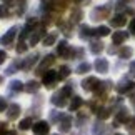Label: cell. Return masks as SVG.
Masks as SVG:
<instances>
[{
  "mask_svg": "<svg viewBox=\"0 0 135 135\" xmlns=\"http://www.w3.org/2000/svg\"><path fill=\"white\" fill-rule=\"evenodd\" d=\"M32 130H33L35 135H49L50 125H49V122H45V120H38V122L33 123Z\"/></svg>",
  "mask_w": 135,
  "mask_h": 135,
  "instance_id": "obj_5",
  "label": "cell"
},
{
  "mask_svg": "<svg viewBox=\"0 0 135 135\" xmlns=\"http://www.w3.org/2000/svg\"><path fill=\"white\" fill-rule=\"evenodd\" d=\"M60 92L64 93L65 97H72V93H74V84H67V85H65Z\"/></svg>",
  "mask_w": 135,
  "mask_h": 135,
  "instance_id": "obj_32",
  "label": "cell"
},
{
  "mask_svg": "<svg viewBox=\"0 0 135 135\" xmlns=\"http://www.w3.org/2000/svg\"><path fill=\"white\" fill-rule=\"evenodd\" d=\"M8 57H7V52H3V50H0V64H5V60H7Z\"/></svg>",
  "mask_w": 135,
  "mask_h": 135,
  "instance_id": "obj_37",
  "label": "cell"
},
{
  "mask_svg": "<svg viewBox=\"0 0 135 135\" xmlns=\"http://www.w3.org/2000/svg\"><path fill=\"white\" fill-rule=\"evenodd\" d=\"M8 90L10 92H22V90H25V85L20 80H12L8 84Z\"/></svg>",
  "mask_w": 135,
  "mask_h": 135,
  "instance_id": "obj_20",
  "label": "cell"
},
{
  "mask_svg": "<svg viewBox=\"0 0 135 135\" xmlns=\"http://www.w3.org/2000/svg\"><path fill=\"white\" fill-rule=\"evenodd\" d=\"M3 135H17V133H15V132H13V130H10V132H5V133H3Z\"/></svg>",
  "mask_w": 135,
  "mask_h": 135,
  "instance_id": "obj_41",
  "label": "cell"
},
{
  "mask_svg": "<svg viewBox=\"0 0 135 135\" xmlns=\"http://www.w3.org/2000/svg\"><path fill=\"white\" fill-rule=\"evenodd\" d=\"M32 127H33L32 118H23V120L18 123V128H20V130H28V128H32Z\"/></svg>",
  "mask_w": 135,
  "mask_h": 135,
  "instance_id": "obj_30",
  "label": "cell"
},
{
  "mask_svg": "<svg viewBox=\"0 0 135 135\" xmlns=\"http://www.w3.org/2000/svg\"><path fill=\"white\" fill-rule=\"evenodd\" d=\"M110 33V28L105 27V25H100V27L95 28V37H107Z\"/></svg>",
  "mask_w": 135,
  "mask_h": 135,
  "instance_id": "obj_27",
  "label": "cell"
},
{
  "mask_svg": "<svg viewBox=\"0 0 135 135\" xmlns=\"http://www.w3.org/2000/svg\"><path fill=\"white\" fill-rule=\"evenodd\" d=\"M127 37H128L127 32H113V35H112V42L115 44V45H120V44H123V42L127 40Z\"/></svg>",
  "mask_w": 135,
  "mask_h": 135,
  "instance_id": "obj_17",
  "label": "cell"
},
{
  "mask_svg": "<svg viewBox=\"0 0 135 135\" xmlns=\"http://www.w3.org/2000/svg\"><path fill=\"white\" fill-rule=\"evenodd\" d=\"M5 125H7L5 122H0V132H3V130H5Z\"/></svg>",
  "mask_w": 135,
  "mask_h": 135,
  "instance_id": "obj_40",
  "label": "cell"
},
{
  "mask_svg": "<svg viewBox=\"0 0 135 135\" xmlns=\"http://www.w3.org/2000/svg\"><path fill=\"white\" fill-rule=\"evenodd\" d=\"M0 84H2V77H0Z\"/></svg>",
  "mask_w": 135,
  "mask_h": 135,
  "instance_id": "obj_45",
  "label": "cell"
},
{
  "mask_svg": "<svg viewBox=\"0 0 135 135\" xmlns=\"http://www.w3.org/2000/svg\"><path fill=\"white\" fill-rule=\"evenodd\" d=\"M128 70H130V74L135 77V60H133V62H130V69H128Z\"/></svg>",
  "mask_w": 135,
  "mask_h": 135,
  "instance_id": "obj_39",
  "label": "cell"
},
{
  "mask_svg": "<svg viewBox=\"0 0 135 135\" xmlns=\"http://www.w3.org/2000/svg\"><path fill=\"white\" fill-rule=\"evenodd\" d=\"M70 72H72V70H70L69 65H62L60 70H59V79H60V80H62V79H67V77L70 75Z\"/></svg>",
  "mask_w": 135,
  "mask_h": 135,
  "instance_id": "obj_29",
  "label": "cell"
},
{
  "mask_svg": "<svg viewBox=\"0 0 135 135\" xmlns=\"http://www.w3.org/2000/svg\"><path fill=\"white\" fill-rule=\"evenodd\" d=\"M44 2H47V0H44Z\"/></svg>",
  "mask_w": 135,
  "mask_h": 135,
  "instance_id": "obj_47",
  "label": "cell"
},
{
  "mask_svg": "<svg viewBox=\"0 0 135 135\" xmlns=\"http://www.w3.org/2000/svg\"><path fill=\"white\" fill-rule=\"evenodd\" d=\"M115 89H117L118 93H128V92H132V90L135 89V82H133V80H128L127 77H125V79H122V80L117 84Z\"/></svg>",
  "mask_w": 135,
  "mask_h": 135,
  "instance_id": "obj_4",
  "label": "cell"
},
{
  "mask_svg": "<svg viewBox=\"0 0 135 135\" xmlns=\"http://www.w3.org/2000/svg\"><path fill=\"white\" fill-rule=\"evenodd\" d=\"M57 79H59V72H55V70H47L42 75V82H44V85L47 89H54Z\"/></svg>",
  "mask_w": 135,
  "mask_h": 135,
  "instance_id": "obj_3",
  "label": "cell"
},
{
  "mask_svg": "<svg viewBox=\"0 0 135 135\" xmlns=\"http://www.w3.org/2000/svg\"><path fill=\"white\" fill-rule=\"evenodd\" d=\"M57 55L64 57V59H70V55H72V49H70V45L67 44L65 40H62V42L57 45Z\"/></svg>",
  "mask_w": 135,
  "mask_h": 135,
  "instance_id": "obj_6",
  "label": "cell"
},
{
  "mask_svg": "<svg viewBox=\"0 0 135 135\" xmlns=\"http://www.w3.org/2000/svg\"><path fill=\"white\" fill-rule=\"evenodd\" d=\"M95 35V28L89 27V25H80V38L82 40H87Z\"/></svg>",
  "mask_w": 135,
  "mask_h": 135,
  "instance_id": "obj_15",
  "label": "cell"
},
{
  "mask_svg": "<svg viewBox=\"0 0 135 135\" xmlns=\"http://www.w3.org/2000/svg\"><path fill=\"white\" fill-rule=\"evenodd\" d=\"M82 103H84V100H82L79 95H75V97H72V102H70L69 108H70L72 112H75V110H79V108L82 107Z\"/></svg>",
  "mask_w": 135,
  "mask_h": 135,
  "instance_id": "obj_22",
  "label": "cell"
},
{
  "mask_svg": "<svg viewBox=\"0 0 135 135\" xmlns=\"http://www.w3.org/2000/svg\"><path fill=\"white\" fill-rule=\"evenodd\" d=\"M103 132H105V125H103V123L98 120L95 125H93V135H102Z\"/></svg>",
  "mask_w": 135,
  "mask_h": 135,
  "instance_id": "obj_31",
  "label": "cell"
},
{
  "mask_svg": "<svg viewBox=\"0 0 135 135\" xmlns=\"http://www.w3.org/2000/svg\"><path fill=\"white\" fill-rule=\"evenodd\" d=\"M132 55H133L132 47H122V49L118 50V57H120V59H130Z\"/></svg>",
  "mask_w": 135,
  "mask_h": 135,
  "instance_id": "obj_24",
  "label": "cell"
},
{
  "mask_svg": "<svg viewBox=\"0 0 135 135\" xmlns=\"http://www.w3.org/2000/svg\"><path fill=\"white\" fill-rule=\"evenodd\" d=\"M20 112H22V108H20L18 103H10V105L7 107V118L8 120H15V118H18L20 115Z\"/></svg>",
  "mask_w": 135,
  "mask_h": 135,
  "instance_id": "obj_7",
  "label": "cell"
},
{
  "mask_svg": "<svg viewBox=\"0 0 135 135\" xmlns=\"http://www.w3.org/2000/svg\"><path fill=\"white\" fill-rule=\"evenodd\" d=\"M89 49H90V52H92L93 55H98V54L103 50V44H102V42H92Z\"/></svg>",
  "mask_w": 135,
  "mask_h": 135,
  "instance_id": "obj_25",
  "label": "cell"
},
{
  "mask_svg": "<svg viewBox=\"0 0 135 135\" xmlns=\"http://www.w3.org/2000/svg\"><path fill=\"white\" fill-rule=\"evenodd\" d=\"M128 30H130L132 33H135V17L130 20V25H128Z\"/></svg>",
  "mask_w": 135,
  "mask_h": 135,
  "instance_id": "obj_38",
  "label": "cell"
},
{
  "mask_svg": "<svg viewBox=\"0 0 135 135\" xmlns=\"http://www.w3.org/2000/svg\"><path fill=\"white\" fill-rule=\"evenodd\" d=\"M74 2H77V3H80V2H84V0H74Z\"/></svg>",
  "mask_w": 135,
  "mask_h": 135,
  "instance_id": "obj_43",
  "label": "cell"
},
{
  "mask_svg": "<svg viewBox=\"0 0 135 135\" xmlns=\"http://www.w3.org/2000/svg\"><path fill=\"white\" fill-rule=\"evenodd\" d=\"M70 127H72V117L70 115H64V118H62L60 123H59L60 132L62 133H67V132L70 130Z\"/></svg>",
  "mask_w": 135,
  "mask_h": 135,
  "instance_id": "obj_13",
  "label": "cell"
},
{
  "mask_svg": "<svg viewBox=\"0 0 135 135\" xmlns=\"http://www.w3.org/2000/svg\"><path fill=\"white\" fill-rule=\"evenodd\" d=\"M110 5L112 3H107V5H100V7H95L90 12V18L98 22V20H103L108 17V13H110Z\"/></svg>",
  "mask_w": 135,
  "mask_h": 135,
  "instance_id": "obj_1",
  "label": "cell"
},
{
  "mask_svg": "<svg viewBox=\"0 0 135 135\" xmlns=\"http://www.w3.org/2000/svg\"><path fill=\"white\" fill-rule=\"evenodd\" d=\"M108 60L107 59H97L95 60V70L100 72V74H107L108 72Z\"/></svg>",
  "mask_w": 135,
  "mask_h": 135,
  "instance_id": "obj_14",
  "label": "cell"
},
{
  "mask_svg": "<svg viewBox=\"0 0 135 135\" xmlns=\"http://www.w3.org/2000/svg\"><path fill=\"white\" fill-rule=\"evenodd\" d=\"M90 69H92V65L89 64V62H82V64L77 67V74H80V75H84V74H87V72H90Z\"/></svg>",
  "mask_w": 135,
  "mask_h": 135,
  "instance_id": "obj_26",
  "label": "cell"
},
{
  "mask_svg": "<svg viewBox=\"0 0 135 135\" xmlns=\"http://www.w3.org/2000/svg\"><path fill=\"white\" fill-rule=\"evenodd\" d=\"M7 13H8L7 5H0V18H5V17H7Z\"/></svg>",
  "mask_w": 135,
  "mask_h": 135,
  "instance_id": "obj_34",
  "label": "cell"
},
{
  "mask_svg": "<svg viewBox=\"0 0 135 135\" xmlns=\"http://www.w3.org/2000/svg\"><path fill=\"white\" fill-rule=\"evenodd\" d=\"M50 102H52V105H55V107H65L67 105V97L62 92H55L54 95H52Z\"/></svg>",
  "mask_w": 135,
  "mask_h": 135,
  "instance_id": "obj_9",
  "label": "cell"
},
{
  "mask_svg": "<svg viewBox=\"0 0 135 135\" xmlns=\"http://www.w3.org/2000/svg\"><path fill=\"white\" fill-rule=\"evenodd\" d=\"M57 38H59V33L57 32H52V33H47L45 37H44V40H42V44L45 45V47H50V45H55V42H57Z\"/></svg>",
  "mask_w": 135,
  "mask_h": 135,
  "instance_id": "obj_18",
  "label": "cell"
},
{
  "mask_svg": "<svg viewBox=\"0 0 135 135\" xmlns=\"http://www.w3.org/2000/svg\"><path fill=\"white\" fill-rule=\"evenodd\" d=\"M18 32V25H13V27H10L7 32H5L2 37H0V45H12L13 42V38H15V35H17Z\"/></svg>",
  "mask_w": 135,
  "mask_h": 135,
  "instance_id": "obj_2",
  "label": "cell"
},
{
  "mask_svg": "<svg viewBox=\"0 0 135 135\" xmlns=\"http://www.w3.org/2000/svg\"><path fill=\"white\" fill-rule=\"evenodd\" d=\"M82 18H84V12H82L79 7H75L74 10H72V18H70V22H72V23H77V22H80Z\"/></svg>",
  "mask_w": 135,
  "mask_h": 135,
  "instance_id": "obj_23",
  "label": "cell"
},
{
  "mask_svg": "<svg viewBox=\"0 0 135 135\" xmlns=\"http://www.w3.org/2000/svg\"><path fill=\"white\" fill-rule=\"evenodd\" d=\"M97 117L100 118V120H105V118L110 117V108H105V107H100L97 110Z\"/></svg>",
  "mask_w": 135,
  "mask_h": 135,
  "instance_id": "obj_28",
  "label": "cell"
},
{
  "mask_svg": "<svg viewBox=\"0 0 135 135\" xmlns=\"http://www.w3.org/2000/svg\"><path fill=\"white\" fill-rule=\"evenodd\" d=\"M44 30H45V27H40V28H37V30H35V33L32 35V37H30V45H35V44H38V42H40L42 35L45 33Z\"/></svg>",
  "mask_w": 135,
  "mask_h": 135,
  "instance_id": "obj_19",
  "label": "cell"
},
{
  "mask_svg": "<svg viewBox=\"0 0 135 135\" xmlns=\"http://www.w3.org/2000/svg\"><path fill=\"white\" fill-rule=\"evenodd\" d=\"M25 2H27V0H17V3H18V13H23V10H25Z\"/></svg>",
  "mask_w": 135,
  "mask_h": 135,
  "instance_id": "obj_35",
  "label": "cell"
},
{
  "mask_svg": "<svg viewBox=\"0 0 135 135\" xmlns=\"http://www.w3.org/2000/svg\"><path fill=\"white\" fill-rule=\"evenodd\" d=\"M37 60H38V55L37 54H33V55H28L27 59L23 60V65H22V69L23 70H30L32 69V67L37 64Z\"/></svg>",
  "mask_w": 135,
  "mask_h": 135,
  "instance_id": "obj_16",
  "label": "cell"
},
{
  "mask_svg": "<svg viewBox=\"0 0 135 135\" xmlns=\"http://www.w3.org/2000/svg\"><path fill=\"white\" fill-rule=\"evenodd\" d=\"M40 89V84L38 82H35V80H30L25 84V92H28V93H37Z\"/></svg>",
  "mask_w": 135,
  "mask_h": 135,
  "instance_id": "obj_21",
  "label": "cell"
},
{
  "mask_svg": "<svg viewBox=\"0 0 135 135\" xmlns=\"http://www.w3.org/2000/svg\"><path fill=\"white\" fill-rule=\"evenodd\" d=\"M125 23H127V17H125L123 13H117V15H113V17L110 18V25H112V27L120 28V27H123Z\"/></svg>",
  "mask_w": 135,
  "mask_h": 135,
  "instance_id": "obj_11",
  "label": "cell"
},
{
  "mask_svg": "<svg viewBox=\"0 0 135 135\" xmlns=\"http://www.w3.org/2000/svg\"><path fill=\"white\" fill-rule=\"evenodd\" d=\"M98 84H100L98 79H95V77H87V79L82 82V87H84V90H87V92H95Z\"/></svg>",
  "mask_w": 135,
  "mask_h": 135,
  "instance_id": "obj_8",
  "label": "cell"
},
{
  "mask_svg": "<svg viewBox=\"0 0 135 135\" xmlns=\"http://www.w3.org/2000/svg\"><path fill=\"white\" fill-rule=\"evenodd\" d=\"M115 135H122V133H115Z\"/></svg>",
  "mask_w": 135,
  "mask_h": 135,
  "instance_id": "obj_46",
  "label": "cell"
},
{
  "mask_svg": "<svg viewBox=\"0 0 135 135\" xmlns=\"http://www.w3.org/2000/svg\"><path fill=\"white\" fill-rule=\"evenodd\" d=\"M55 62V55L54 54H50V55H47V57H44V60H42V64L38 65V69H37V74L40 75V74H44V70L47 69V67H50L52 64Z\"/></svg>",
  "mask_w": 135,
  "mask_h": 135,
  "instance_id": "obj_10",
  "label": "cell"
},
{
  "mask_svg": "<svg viewBox=\"0 0 135 135\" xmlns=\"http://www.w3.org/2000/svg\"><path fill=\"white\" fill-rule=\"evenodd\" d=\"M5 108H7V100L3 97H0V112H3Z\"/></svg>",
  "mask_w": 135,
  "mask_h": 135,
  "instance_id": "obj_36",
  "label": "cell"
},
{
  "mask_svg": "<svg viewBox=\"0 0 135 135\" xmlns=\"http://www.w3.org/2000/svg\"><path fill=\"white\" fill-rule=\"evenodd\" d=\"M128 120H130V113H128L127 108H120V110L117 112V117H115V122L117 123H128Z\"/></svg>",
  "mask_w": 135,
  "mask_h": 135,
  "instance_id": "obj_12",
  "label": "cell"
},
{
  "mask_svg": "<svg viewBox=\"0 0 135 135\" xmlns=\"http://www.w3.org/2000/svg\"><path fill=\"white\" fill-rule=\"evenodd\" d=\"M130 135H135V128H132V130H130Z\"/></svg>",
  "mask_w": 135,
  "mask_h": 135,
  "instance_id": "obj_42",
  "label": "cell"
},
{
  "mask_svg": "<svg viewBox=\"0 0 135 135\" xmlns=\"http://www.w3.org/2000/svg\"><path fill=\"white\" fill-rule=\"evenodd\" d=\"M27 49H28V45L27 44H23V42H18V45H17V54H25L27 52Z\"/></svg>",
  "mask_w": 135,
  "mask_h": 135,
  "instance_id": "obj_33",
  "label": "cell"
},
{
  "mask_svg": "<svg viewBox=\"0 0 135 135\" xmlns=\"http://www.w3.org/2000/svg\"><path fill=\"white\" fill-rule=\"evenodd\" d=\"M132 103H133V105H135V97H133V98H132Z\"/></svg>",
  "mask_w": 135,
  "mask_h": 135,
  "instance_id": "obj_44",
  "label": "cell"
}]
</instances>
